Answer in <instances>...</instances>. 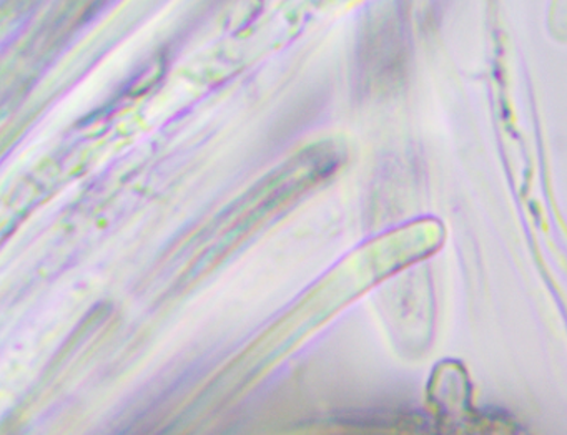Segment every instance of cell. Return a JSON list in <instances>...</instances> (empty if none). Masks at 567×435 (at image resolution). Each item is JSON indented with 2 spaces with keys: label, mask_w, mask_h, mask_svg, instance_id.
I'll return each mask as SVG.
<instances>
[]
</instances>
